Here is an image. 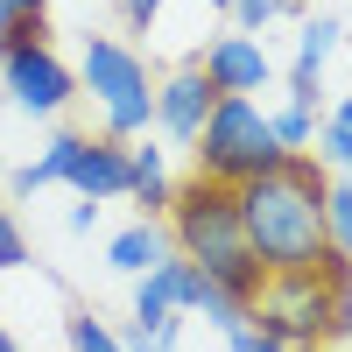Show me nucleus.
<instances>
[{
    "label": "nucleus",
    "instance_id": "obj_1",
    "mask_svg": "<svg viewBox=\"0 0 352 352\" xmlns=\"http://www.w3.org/2000/svg\"><path fill=\"white\" fill-rule=\"evenodd\" d=\"M324 184L331 176L310 155H289L268 176L232 190V212H240L247 254L261 261V275H310L331 254V240H324Z\"/></svg>",
    "mask_w": 352,
    "mask_h": 352
},
{
    "label": "nucleus",
    "instance_id": "obj_2",
    "mask_svg": "<svg viewBox=\"0 0 352 352\" xmlns=\"http://www.w3.org/2000/svg\"><path fill=\"white\" fill-rule=\"evenodd\" d=\"M162 232H169V254L190 261V268L226 289V296L254 303L261 296V261L247 254V232H240V212H232V190L204 184V176H184V184L169 190V212H162Z\"/></svg>",
    "mask_w": 352,
    "mask_h": 352
},
{
    "label": "nucleus",
    "instance_id": "obj_3",
    "mask_svg": "<svg viewBox=\"0 0 352 352\" xmlns=\"http://www.w3.org/2000/svg\"><path fill=\"white\" fill-rule=\"evenodd\" d=\"M247 310H254V331L289 352L338 345V338H352V261L324 254L310 275H268Z\"/></svg>",
    "mask_w": 352,
    "mask_h": 352
},
{
    "label": "nucleus",
    "instance_id": "obj_4",
    "mask_svg": "<svg viewBox=\"0 0 352 352\" xmlns=\"http://www.w3.org/2000/svg\"><path fill=\"white\" fill-rule=\"evenodd\" d=\"M78 92L99 106V134L106 141H141L155 127V78H148V56L120 36H85L78 56Z\"/></svg>",
    "mask_w": 352,
    "mask_h": 352
},
{
    "label": "nucleus",
    "instance_id": "obj_5",
    "mask_svg": "<svg viewBox=\"0 0 352 352\" xmlns=\"http://www.w3.org/2000/svg\"><path fill=\"white\" fill-rule=\"evenodd\" d=\"M275 162H289V155L275 148L268 106L261 99H219L212 120H204V134L190 141V176H204V184H219V190L254 184V176H268Z\"/></svg>",
    "mask_w": 352,
    "mask_h": 352
},
{
    "label": "nucleus",
    "instance_id": "obj_6",
    "mask_svg": "<svg viewBox=\"0 0 352 352\" xmlns=\"http://www.w3.org/2000/svg\"><path fill=\"white\" fill-rule=\"evenodd\" d=\"M0 92H8L21 113H36V120H56V113L78 99V71L56 56V43H28V50H8Z\"/></svg>",
    "mask_w": 352,
    "mask_h": 352
},
{
    "label": "nucleus",
    "instance_id": "obj_7",
    "mask_svg": "<svg viewBox=\"0 0 352 352\" xmlns=\"http://www.w3.org/2000/svg\"><path fill=\"white\" fill-rule=\"evenodd\" d=\"M197 78L212 85L219 99H254V92H268V78H275V64H268V43L261 36H240V28H226V36H212L197 56Z\"/></svg>",
    "mask_w": 352,
    "mask_h": 352
},
{
    "label": "nucleus",
    "instance_id": "obj_8",
    "mask_svg": "<svg viewBox=\"0 0 352 352\" xmlns=\"http://www.w3.org/2000/svg\"><path fill=\"white\" fill-rule=\"evenodd\" d=\"M212 106H219V92L197 78V64H176L155 78V127L148 134H162L169 148H190L204 134V120H212Z\"/></svg>",
    "mask_w": 352,
    "mask_h": 352
},
{
    "label": "nucleus",
    "instance_id": "obj_9",
    "mask_svg": "<svg viewBox=\"0 0 352 352\" xmlns=\"http://www.w3.org/2000/svg\"><path fill=\"white\" fill-rule=\"evenodd\" d=\"M64 184H71L85 204H120V197H127V141L85 134L78 155H71V169H64Z\"/></svg>",
    "mask_w": 352,
    "mask_h": 352
},
{
    "label": "nucleus",
    "instance_id": "obj_10",
    "mask_svg": "<svg viewBox=\"0 0 352 352\" xmlns=\"http://www.w3.org/2000/svg\"><path fill=\"white\" fill-rule=\"evenodd\" d=\"M169 155L155 148V141L148 134H141V141H127V197L141 204V219H155L162 226V212H169Z\"/></svg>",
    "mask_w": 352,
    "mask_h": 352
},
{
    "label": "nucleus",
    "instance_id": "obj_11",
    "mask_svg": "<svg viewBox=\"0 0 352 352\" xmlns=\"http://www.w3.org/2000/svg\"><path fill=\"white\" fill-rule=\"evenodd\" d=\"M106 261H113L120 275H134V282H141L155 261H169V232H162L155 219H134V226H120V232L106 240Z\"/></svg>",
    "mask_w": 352,
    "mask_h": 352
},
{
    "label": "nucleus",
    "instance_id": "obj_12",
    "mask_svg": "<svg viewBox=\"0 0 352 352\" xmlns=\"http://www.w3.org/2000/svg\"><path fill=\"white\" fill-rule=\"evenodd\" d=\"M78 141H85V127H56V134L43 141V155H36V162H21V169L8 176V190H14V197H36V190H50V184H64V169H71V155H78Z\"/></svg>",
    "mask_w": 352,
    "mask_h": 352
},
{
    "label": "nucleus",
    "instance_id": "obj_13",
    "mask_svg": "<svg viewBox=\"0 0 352 352\" xmlns=\"http://www.w3.org/2000/svg\"><path fill=\"white\" fill-rule=\"evenodd\" d=\"M338 14H303V28H296V64L289 71H303V78H324V64H331V50H338Z\"/></svg>",
    "mask_w": 352,
    "mask_h": 352
},
{
    "label": "nucleus",
    "instance_id": "obj_14",
    "mask_svg": "<svg viewBox=\"0 0 352 352\" xmlns=\"http://www.w3.org/2000/svg\"><path fill=\"white\" fill-rule=\"evenodd\" d=\"M64 345L71 352H120V331H113L92 303H71L64 310Z\"/></svg>",
    "mask_w": 352,
    "mask_h": 352
},
{
    "label": "nucleus",
    "instance_id": "obj_15",
    "mask_svg": "<svg viewBox=\"0 0 352 352\" xmlns=\"http://www.w3.org/2000/svg\"><path fill=\"white\" fill-rule=\"evenodd\" d=\"M0 28H8V50L50 43V0H0Z\"/></svg>",
    "mask_w": 352,
    "mask_h": 352
},
{
    "label": "nucleus",
    "instance_id": "obj_16",
    "mask_svg": "<svg viewBox=\"0 0 352 352\" xmlns=\"http://www.w3.org/2000/svg\"><path fill=\"white\" fill-rule=\"evenodd\" d=\"M317 120L324 113H303V106H268V134H275V148L282 155H310V141H317Z\"/></svg>",
    "mask_w": 352,
    "mask_h": 352
},
{
    "label": "nucleus",
    "instance_id": "obj_17",
    "mask_svg": "<svg viewBox=\"0 0 352 352\" xmlns=\"http://www.w3.org/2000/svg\"><path fill=\"white\" fill-rule=\"evenodd\" d=\"M324 240H331V254L352 261V176H331L324 184Z\"/></svg>",
    "mask_w": 352,
    "mask_h": 352
},
{
    "label": "nucleus",
    "instance_id": "obj_18",
    "mask_svg": "<svg viewBox=\"0 0 352 352\" xmlns=\"http://www.w3.org/2000/svg\"><path fill=\"white\" fill-rule=\"evenodd\" d=\"M310 162L324 169V176H331V169H338V176H352V134H345V127H331V120H317V141H310Z\"/></svg>",
    "mask_w": 352,
    "mask_h": 352
},
{
    "label": "nucleus",
    "instance_id": "obj_19",
    "mask_svg": "<svg viewBox=\"0 0 352 352\" xmlns=\"http://www.w3.org/2000/svg\"><path fill=\"white\" fill-rule=\"evenodd\" d=\"M226 14H232V28H240V36H261L268 21L296 14V0H226Z\"/></svg>",
    "mask_w": 352,
    "mask_h": 352
},
{
    "label": "nucleus",
    "instance_id": "obj_20",
    "mask_svg": "<svg viewBox=\"0 0 352 352\" xmlns=\"http://www.w3.org/2000/svg\"><path fill=\"white\" fill-rule=\"evenodd\" d=\"M14 268H28V232L14 219V204L0 197V275H14Z\"/></svg>",
    "mask_w": 352,
    "mask_h": 352
},
{
    "label": "nucleus",
    "instance_id": "obj_21",
    "mask_svg": "<svg viewBox=\"0 0 352 352\" xmlns=\"http://www.w3.org/2000/svg\"><path fill=\"white\" fill-rule=\"evenodd\" d=\"M120 14H127V28H134V36H148V28L162 21V0H120Z\"/></svg>",
    "mask_w": 352,
    "mask_h": 352
},
{
    "label": "nucleus",
    "instance_id": "obj_22",
    "mask_svg": "<svg viewBox=\"0 0 352 352\" xmlns=\"http://www.w3.org/2000/svg\"><path fill=\"white\" fill-rule=\"evenodd\" d=\"M324 120H331V127H345V134H352V92H345V99H338V106H331V113H324Z\"/></svg>",
    "mask_w": 352,
    "mask_h": 352
},
{
    "label": "nucleus",
    "instance_id": "obj_23",
    "mask_svg": "<svg viewBox=\"0 0 352 352\" xmlns=\"http://www.w3.org/2000/svg\"><path fill=\"white\" fill-rule=\"evenodd\" d=\"M247 352H289V345H275V338H261V331H254V345H247Z\"/></svg>",
    "mask_w": 352,
    "mask_h": 352
},
{
    "label": "nucleus",
    "instance_id": "obj_24",
    "mask_svg": "<svg viewBox=\"0 0 352 352\" xmlns=\"http://www.w3.org/2000/svg\"><path fill=\"white\" fill-rule=\"evenodd\" d=\"M0 352H21V338H14V331H8V324H0Z\"/></svg>",
    "mask_w": 352,
    "mask_h": 352
},
{
    "label": "nucleus",
    "instance_id": "obj_25",
    "mask_svg": "<svg viewBox=\"0 0 352 352\" xmlns=\"http://www.w3.org/2000/svg\"><path fill=\"white\" fill-rule=\"evenodd\" d=\"M212 8H219V14H226V0H212Z\"/></svg>",
    "mask_w": 352,
    "mask_h": 352
},
{
    "label": "nucleus",
    "instance_id": "obj_26",
    "mask_svg": "<svg viewBox=\"0 0 352 352\" xmlns=\"http://www.w3.org/2000/svg\"><path fill=\"white\" fill-rule=\"evenodd\" d=\"M317 352H331V345H317Z\"/></svg>",
    "mask_w": 352,
    "mask_h": 352
},
{
    "label": "nucleus",
    "instance_id": "obj_27",
    "mask_svg": "<svg viewBox=\"0 0 352 352\" xmlns=\"http://www.w3.org/2000/svg\"><path fill=\"white\" fill-rule=\"evenodd\" d=\"M296 8H303V0H296Z\"/></svg>",
    "mask_w": 352,
    "mask_h": 352
}]
</instances>
